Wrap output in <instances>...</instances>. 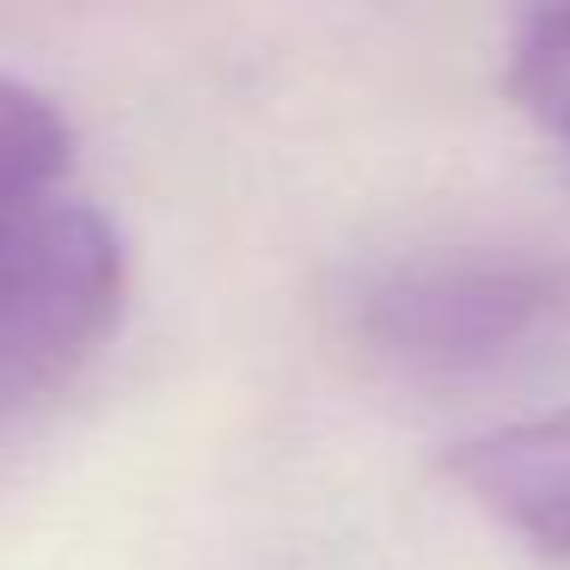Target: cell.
Instances as JSON below:
<instances>
[{
	"instance_id": "cell-1",
	"label": "cell",
	"mask_w": 570,
	"mask_h": 570,
	"mask_svg": "<svg viewBox=\"0 0 570 570\" xmlns=\"http://www.w3.org/2000/svg\"><path fill=\"white\" fill-rule=\"evenodd\" d=\"M374 362L454 381L521 362L570 325V271L528 252H417L374 264L344 301Z\"/></svg>"
},
{
	"instance_id": "cell-3",
	"label": "cell",
	"mask_w": 570,
	"mask_h": 570,
	"mask_svg": "<svg viewBox=\"0 0 570 570\" xmlns=\"http://www.w3.org/2000/svg\"><path fill=\"white\" fill-rule=\"evenodd\" d=\"M68 166V124L38 87L0 75V209L50 197Z\"/></svg>"
},
{
	"instance_id": "cell-4",
	"label": "cell",
	"mask_w": 570,
	"mask_h": 570,
	"mask_svg": "<svg viewBox=\"0 0 570 570\" xmlns=\"http://www.w3.org/2000/svg\"><path fill=\"white\" fill-rule=\"evenodd\" d=\"M509 99L570 148V7H546L515 26L509 43Z\"/></svg>"
},
{
	"instance_id": "cell-2",
	"label": "cell",
	"mask_w": 570,
	"mask_h": 570,
	"mask_svg": "<svg viewBox=\"0 0 570 570\" xmlns=\"http://www.w3.org/2000/svg\"><path fill=\"white\" fill-rule=\"evenodd\" d=\"M124 276V239L87 203L50 190L0 209V430L50 405L105 350Z\"/></svg>"
}]
</instances>
